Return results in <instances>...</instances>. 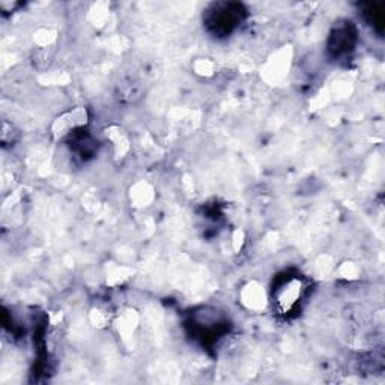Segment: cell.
I'll return each mask as SVG.
<instances>
[{
    "mask_svg": "<svg viewBox=\"0 0 385 385\" xmlns=\"http://www.w3.org/2000/svg\"><path fill=\"white\" fill-rule=\"evenodd\" d=\"M302 291H304V283L300 278H289L286 280L275 295V302L278 304V309L283 313H288L291 310L298 304L300 298L302 297Z\"/></svg>",
    "mask_w": 385,
    "mask_h": 385,
    "instance_id": "obj_1",
    "label": "cell"
},
{
    "mask_svg": "<svg viewBox=\"0 0 385 385\" xmlns=\"http://www.w3.org/2000/svg\"><path fill=\"white\" fill-rule=\"evenodd\" d=\"M86 119H87V114L85 109H76L74 112L63 114V116H61L54 122L53 134L56 137H62L65 134H68L71 129L85 125Z\"/></svg>",
    "mask_w": 385,
    "mask_h": 385,
    "instance_id": "obj_2",
    "label": "cell"
},
{
    "mask_svg": "<svg viewBox=\"0 0 385 385\" xmlns=\"http://www.w3.org/2000/svg\"><path fill=\"white\" fill-rule=\"evenodd\" d=\"M242 298H244V304L249 309L256 310L265 306V293L262 291L260 286H258L256 283H251L245 288Z\"/></svg>",
    "mask_w": 385,
    "mask_h": 385,
    "instance_id": "obj_3",
    "label": "cell"
}]
</instances>
